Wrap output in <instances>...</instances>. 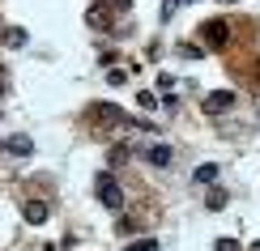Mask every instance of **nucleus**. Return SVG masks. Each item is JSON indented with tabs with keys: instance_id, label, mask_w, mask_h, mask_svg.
Listing matches in <instances>:
<instances>
[{
	"instance_id": "nucleus-1",
	"label": "nucleus",
	"mask_w": 260,
	"mask_h": 251,
	"mask_svg": "<svg viewBox=\"0 0 260 251\" xmlns=\"http://www.w3.org/2000/svg\"><path fill=\"white\" fill-rule=\"evenodd\" d=\"M94 192H99V200L107 204V209H124V188L115 183L111 170H103L99 179H94Z\"/></svg>"
},
{
	"instance_id": "nucleus-2",
	"label": "nucleus",
	"mask_w": 260,
	"mask_h": 251,
	"mask_svg": "<svg viewBox=\"0 0 260 251\" xmlns=\"http://www.w3.org/2000/svg\"><path fill=\"white\" fill-rule=\"evenodd\" d=\"M231 106H235V90H213V94L201 102V111H205V115H222V111H231Z\"/></svg>"
},
{
	"instance_id": "nucleus-3",
	"label": "nucleus",
	"mask_w": 260,
	"mask_h": 251,
	"mask_svg": "<svg viewBox=\"0 0 260 251\" xmlns=\"http://www.w3.org/2000/svg\"><path fill=\"white\" fill-rule=\"evenodd\" d=\"M201 39L209 43V47H226L231 30H226V21H205V26H201Z\"/></svg>"
},
{
	"instance_id": "nucleus-4",
	"label": "nucleus",
	"mask_w": 260,
	"mask_h": 251,
	"mask_svg": "<svg viewBox=\"0 0 260 251\" xmlns=\"http://www.w3.org/2000/svg\"><path fill=\"white\" fill-rule=\"evenodd\" d=\"M94 119H103V124H128V115L120 111V106H111V102H99V106H94Z\"/></svg>"
},
{
	"instance_id": "nucleus-5",
	"label": "nucleus",
	"mask_w": 260,
	"mask_h": 251,
	"mask_svg": "<svg viewBox=\"0 0 260 251\" xmlns=\"http://www.w3.org/2000/svg\"><path fill=\"white\" fill-rule=\"evenodd\" d=\"M21 213H26V222L30 226H43V222H47V200H26V209H21Z\"/></svg>"
},
{
	"instance_id": "nucleus-6",
	"label": "nucleus",
	"mask_w": 260,
	"mask_h": 251,
	"mask_svg": "<svg viewBox=\"0 0 260 251\" xmlns=\"http://www.w3.org/2000/svg\"><path fill=\"white\" fill-rule=\"evenodd\" d=\"M145 162H149V166H171V145H149L145 149Z\"/></svg>"
},
{
	"instance_id": "nucleus-7",
	"label": "nucleus",
	"mask_w": 260,
	"mask_h": 251,
	"mask_svg": "<svg viewBox=\"0 0 260 251\" xmlns=\"http://www.w3.org/2000/svg\"><path fill=\"white\" fill-rule=\"evenodd\" d=\"M85 26H94V30H115L107 9H90V13H85Z\"/></svg>"
},
{
	"instance_id": "nucleus-8",
	"label": "nucleus",
	"mask_w": 260,
	"mask_h": 251,
	"mask_svg": "<svg viewBox=\"0 0 260 251\" xmlns=\"http://www.w3.org/2000/svg\"><path fill=\"white\" fill-rule=\"evenodd\" d=\"M9 149H13L17 158H26V154H35V145H30V136H21V132H17V136H9Z\"/></svg>"
},
{
	"instance_id": "nucleus-9",
	"label": "nucleus",
	"mask_w": 260,
	"mask_h": 251,
	"mask_svg": "<svg viewBox=\"0 0 260 251\" xmlns=\"http://www.w3.org/2000/svg\"><path fill=\"white\" fill-rule=\"evenodd\" d=\"M192 179H197V183H213V179H218V166H213V162H205V166L192 170Z\"/></svg>"
},
{
	"instance_id": "nucleus-10",
	"label": "nucleus",
	"mask_w": 260,
	"mask_h": 251,
	"mask_svg": "<svg viewBox=\"0 0 260 251\" xmlns=\"http://www.w3.org/2000/svg\"><path fill=\"white\" fill-rule=\"evenodd\" d=\"M128 154H133L128 145H111V154H107V158H111V166H124V162H128Z\"/></svg>"
},
{
	"instance_id": "nucleus-11",
	"label": "nucleus",
	"mask_w": 260,
	"mask_h": 251,
	"mask_svg": "<svg viewBox=\"0 0 260 251\" xmlns=\"http://www.w3.org/2000/svg\"><path fill=\"white\" fill-rule=\"evenodd\" d=\"M128 251H158L154 238H128Z\"/></svg>"
},
{
	"instance_id": "nucleus-12",
	"label": "nucleus",
	"mask_w": 260,
	"mask_h": 251,
	"mask_svg": "<svg viewBox=\"0 0 260 251\" xmlns=\"http://www.w3.org/2000/svg\"><path fill=\"white\" fill-rule=\"evenodd\" d=\"M209 209H226V192H222V188L209 192Z\"/></svg>"
},
{
	"instance_id": "nucleus-13",
	"label": "nucleus",
	"mask_w": 260,
	"mask_h": 251,
	"mask_svg": "<svg viewBox=\"0 0 260 251\" xmlns=\"http://www.w3.org/2000/svg\"><path fill=\"white\" fill-rule=\"evenodd\" d=\"M5 43H9V47H21V43H26V30H9Z\"/></svg>"
},
{
	"instance_id": "nucleus-14",
	"label": "nucleus",
	"mask_w": 260,
	"mask_h": 251,
	"mask_svg": "<svg viewBox=\"0 0 260 251\" xmlns=\"http://www.w3.org/2000/svg\"><path fill=\"white\" fill-rule=\"evenodd\" d=\"M222 5H239V0H222Z\"/></svg>"
},
{
	"instance_id": "nucleus-15",
	"label": "nucleus",
	"mask_w": 260,
	"mask_h": 251,
	"mask_svg": "<svg viewBox=\"0 0 260 251\" xmlns=\"http://www.w3.org/2000/svg\"><path fill=\"white\" fill-rule=\"evenodd\" d=\"M252 251H260V243H252Z\"/></svg>"
},
{
	"instance_id": "nucleus-16",
	"label": "nucleus",
	"mask_w": 260,
	"mask_h": 251,
	"mask_svg": "<svg viewBox=\"0 0 260 251\" xmlns=\"http://www.w3.org/2000/svg\"><path fill=\"white\" fill-rule=\"evenodd\" d=\"M120 5H128V0H120Z\"/></svg>"
}]
</instances>
